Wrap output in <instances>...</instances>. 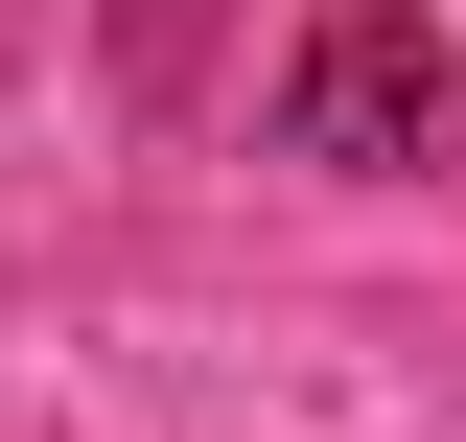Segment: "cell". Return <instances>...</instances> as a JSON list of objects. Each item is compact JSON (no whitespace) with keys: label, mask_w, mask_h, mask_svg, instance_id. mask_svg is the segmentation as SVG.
<instances>
[{"label":"cell","mask_w":466,"mask_h":442,"mask_svg":"<svg viewBox=\"0 0 466 442\" xmlns=\"http://www.w3.org/2000/svg\"><path fill=\"white\" fill-rule=\"evenodd\" d=\"M466 140V47L443 24H397V0H327L280 47V164H350V186H397Z\"/></svg>","instance_id":"obj_1"}]
</instances>
